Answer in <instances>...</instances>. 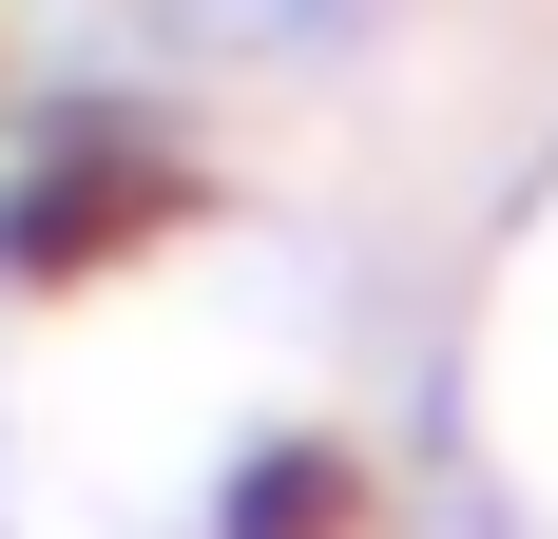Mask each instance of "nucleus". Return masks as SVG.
<instances>
[{
	"instance_id": "f257e3e1",
	"label": "nucleus",
	"mask_w": 558,
	"mask_h": 539,
	"mask_svg": "<svg viewBox=\"0 0 558 539\" xmlns=\"http://www.w3.org/2000/svg\"><path fill=\"white\" fill-rule=\"evenodd\" d=\"M347 20L366 0H155L173 58H347Z\"/></svg>"
},
{
	"instance_id": "f03ea898",
	"label": "nucleus",
	"mask_w": 558,
	"mask_h": 539,
	"mask_svg": "<svg viewBox=\"0 0 558 539\" xmlns=\"http://www.w3.org/2000/svg\"><path fill=\"white\" fill-rule=\"evenodd\" d=\"M328 501H347V463H328V443H270V463H231V539H328Z\"/></svg>"
}]
</instances>
